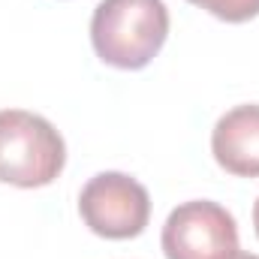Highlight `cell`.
<instances>
[{
  "instance_id": "1",
  "label": "cell",
  "mask_w": 259,
  "mask_h": 259,
  "mask_svg": "<svg viewBox=\"0 0 259 259\" xmlns=\"http://www.w3.org/2000/svg\"><path fill=\"white\" fill-rule=\"evenodd\" d=\"M169 36V9L163 0H100L91 18V42L103 64L142 69Z\"/></svg>"
},
{
  "instance_id": "2",
  "label": "cell",
  "mask_w": 259,
  "mask_h": 259,
  "mask_svg": "<svg viewBox=\"0 0 259 259\" xmlns=\"http://www.w3.org/2000/svg\"><path fill=\"white\" fill-rule=\"evenodd\" d=\"M66 163V145L61 133L42 115L24 109L0 112V181L12 187H46Z\"/></svg>"
},
{
  "instance_id": "3",
  "label": "cell",
  "mask_w": 259,
  "mask_h": 259,
  "mask_svg": "<svg viewBox=\"0 0 259 259\" xmlns=\"http://www.w3.org/2000/svg\"><path fill=\"white\" fill-rule=\"evenodd\" d=\"M78 214L94 235L124 241L145 232L151 220V196L124 172H100L81 187Z\"/></svg>"
},
{
  "instance_id": "4",
  "label": "cell",
  "mask_w": 259,
  "mask_h": 259,
  "mask_svg": "<svg viewBox=\"0 0 259 259\" xmlns=\"http://www.w3.org/2000/svg\"><path fill=\"white\" fill-rule=\"evenodd\" d=\"M160 244L166 259H226L238 250V226L223 205L193 199L166 217Z\"/></svg>"
},
{
  "instance_id": "5",
  "label": "cell",
  "mask_w": 259,
  "mask_h": 259,
  "mask_svg": "<svg viewBox=\"0 0 259 259\" xmlns=\"http://www.w3.org/2000/svg\"><path fill=\"white\" fill-rule=\"evenodd\" d=\"M211 154L220 169L238 178H259V106L229 109L211 133Z\"/></svg>"
},
{
  "instance_id": "6",
  "label": "cell",
  "mask_w": 259,
  "mask_h": 259,
  "mask_svg": "<svg viewBox=\"0 0 259 259\" xmlns=\"http://www.w3.org/2000/svg\"><path fill=\"white\" fill-rule=\"evenodd\" d=\"M193 6H202L205 12H211L220 21L229 24H241L259 15V0H190Z\"/></svg>"
},
{
  "instance_id": "7",
  "label": "cell",
  "mask_w": 259,
  "mask_h": 259,
  "mask_svg": "<svg viewBox=\"0 0 259 259\" xmlns=\"http://www.w3.org/2000/svg\"><path fill=\"white\" fill-rule=\"evenodd\" d=\"M226 259H259L256 253H241V250H235V253H229Z\"/></svg>"
},
{
  "instance_id": "8",
  "label": "cell",
  "mask_w": 259,
  "mask_h": 259,
  "mask_svg": "<svg viewBox=\"0 0 259 259\" xmlns=\"http://www.w3.org/2000/svg\"><path fill=\"white\" fill-rule=\"evenodd\" d=\"M253 226H256V235H259V199H256V205H253Z\"/></svg>"
}]
</instances>
